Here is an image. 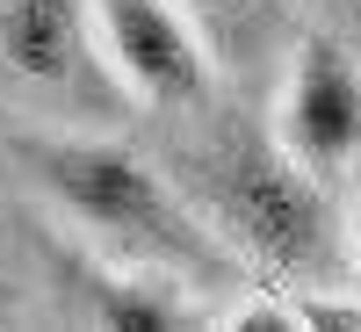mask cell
Wrapping results in <instances>:
<instances>
[{
    "instance_id": "obj_1",
    "label": "cell",
    "mask_w": 361,
    "mask_h": 332,
    "mask_svg": "<svg viewBox=\"0 0 361 332\" xmlns=\"http://www.w3.org/2000/svg\"><path fill=\"white\" fill-rule=\"evenodd\" d=\"M173 180H180V195L195 202V217L217 231L238 260H260L267 275H282V282L340 275L347 231H340L333 188H325L311 166H296L267 123L209 102L195 116L188 159H180Z\"/></svg>"
},
{
    "instance_id": "obj_2",
    "label": "cell",
    "mask_w": 361,
    "mask_h": 332,
    "mask_svg": "<svg viewBox=\"0 0 361 332\" xmlns=\"http://www.w3.org/2000/svg\"><path fill=\"white\" fill-rule=\"evenodd\" d=\"M15 152L29 180L44 188V202L66 217L94 253L159 267L180 282H224L238 253L195 217V202L180 195V180L159 173L152 159H137L123 137L109 130H22Z\"/></svg>"
},
{
    "instance_id": "obj_3",
    "label": "cell",
    "mask_w": 361,
    "mask_h": 332,
    "mask_svg": "<svg viewBox=\"0 0 361 332\" xmlns=\"http://www.w3.org/2000/svg\"><path fill=\"white\" fill-rule=\"evenodd\" d=\"M0 94L44 130H116L130 87L116 80L94 0H0Z\"/></svg>"
},
{
    "instance_id": "obj_4",
    "label": "cell",
    "mask_w": 361,
    "mask_h": 332,
    "mask_svg": "<svg viewBox=\"0 0 361 332\" xmlns=\"http://www.w3.org/2000/svg\"><path fill=\"white\" fill-rule=\"evenodd\" d=\"M94 29L116 80L130 87V102L159 116H202L217 102L224 66L180 0H94Z\"/></svg>"
},
{
    "instance_id": "obj_5",
    "label": "cell",
    "mask_w": 361,
    "mask_h": 332,
    "mask_svg": "<svg viewBox=\"0 0 361 332\" xmlns=\"http://www.w3.org/2000/svg\"><path fill=\"white\" fill-rule=\"evenodd\" d=\"M267 130L282 137L296 166H311L325 188H340L361 159V58L340 37H296Z\"/></svg>"
},
{
    "instance_id": "obj_6",
    "label": "cell",
    "mask_w": 361,
    "mask_h": 332,
    "mask_svg": "<svg viewBox=\"0 0 361 332\" xmlns=\"http://www.w3.org/2000/svg\"><path fill=\"white\" fill-rule=\"evenodd\" d=\"M80 267V311L87 325H109V332H173V325H195V296L180 275H159V267H130V260H73Z\"/></svg>"
},
{
    "instance_id": "obj_7",
    "label": "cell",
    "mask_w": 361,
    "mask_h": 332,
    "mask_svg": "<svg viewBox=\"0 0 361 332\" xmlns=\"http://www.w3.org/2000/svg\"><path fill=\"white\" fill-rule=\"evenodd\" d=\"M188 22L202 29V44L217 51V66H260L267 51L289 37V0H180Z\"/></svg>"
},
{
    "instance_id": "obj_8",
    "label": "cell",
    "mask_w": 361,
    "mask_h": 332,
    "mask_svg": "<svg viewBox=\"0 0 361 332\" xmlns=\"http://www.w3.org/2000/svg\"><path fill=\"white\" fill-rule=\"evenodd\" d=\"M347 238H354V260H361V209H354V231H347Z\"/></svg>"
}]
</instances>
